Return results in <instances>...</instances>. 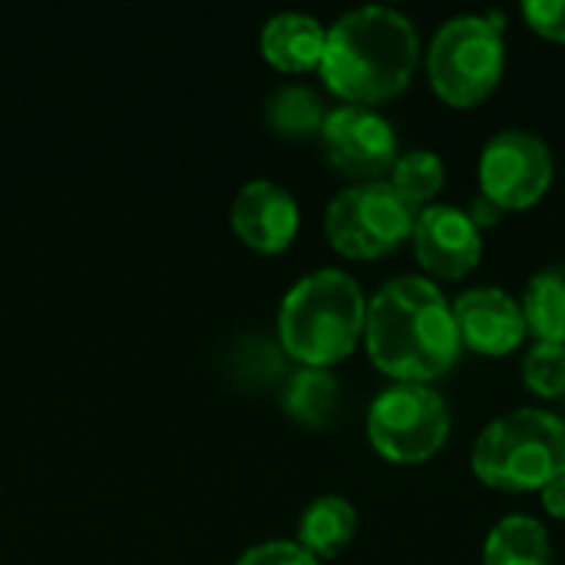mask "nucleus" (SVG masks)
Returning a JSON list of instances; mask_svg holds the SVG:
<instances>
[{"label": "nucleus", "instance_id": "a211bd4d", "mask_svg": "<svg viewBox=\"0 0 565 565\" xmlns=\"http://www.w3.org/2000/svg\"><path fill=\"white\" fill-rule=\"evenodd\" d=\"M324 116H328V109H324L321 96L311 86H305V83H285L265 103L268 126L278 136H288V139L318 136L321 126H324Z\"/></svg>", "mask_w": 565, "mask_h": 565}, {"label": "nucleus", "instance_id": "423d86ee", "mask_svg": "<svg viewBox=\"0 0 565 565\" xmlns=\"http://www.w3.org/2000/svg\"><path fill=\"white\" fill-rule=\"evenodd\" d=\"M417 205L387 179H371L338 192L324 212V232L348 258H377L411 238Z\"/></svg>", "mask_w": 565, "mask_h": 565}, {"label": "nucleus", "instance_id": "9d476101", "mask_svg": "<svg viewBox=\"0 0 565 565\" xmlns=\"http://www.w3.org/2000/svg\"><path fill=\"white\" fill-rule=\"evenodd\" d=\"M411 238L417 262L440 278H463L483 252V238L470 212L447 202L424 205L417 212Z\"/></svg>", "mask_w": 565, "mask_h": 565}, {"label": "nucleus", "instance_id": "6e6552de", "mask_svg": "<svg viewBox=\"0 0 565 565\" xmlns=\"http://www.w3.org/2000/svg\"><path fill=\"white\" fill-rule=\"evenodd\" d=\"M553 182V152L530 129H500L480 156V189L500 209L533 205Z\"/></svg>", "mask_w": 565, "mask_h": 565}, {"label": "nucleus", "instance_id": "1a4fd4ad", "mask_svg": "<svg viewBox=\"0 0 565 565\" xmlns=\"http://www.w3.org/2000/svg\"><path fill=\"white\" fill-rule=\"evenodd\" d=\"M321 146H324V156L351 172V175H361V179H377L381 172L394 169L397 162V132H394V122L387 116H381L377 109L371 106H361V103H348V106H338L324 116V126H321Z\"/></svg>", "mask_w": 565, "mask_h": 565}, {"label": "nucleus", "instance_id": "20e7f679", "mask_svg": "<svg viewBox=\"0 0 565 565\" xmlns=\"http://www.w3.org/2000/svg\"><path fill=\"white\" fill-rule=\"evenodd\" d=\"M473 470L497 490H543L565 470L563 417L540 407L497 417L477 437Z\"/></svg>", "mask_w": 565, "mask_h": 565}, {"label": "nucleus", "instance_id": "f03ea898", "mask_svg": "<svg viewBox=\"0 0 565 565\" xmlns=\"http://www.w3.org/2000/svg\"><path fill=\"white\" fill-rule=\"evenodd\" d=\"M420 40L411 17L394 7L367 3L341 13L328 26L321 76L351 103H377L401 93L417 66Z\"/></svg>", "mask_w": 565, "mask_h": 565}, {"label": "nucleus", "instance_id": "393cba45", "mask_svg": "<svg viewBox=\"0 0 565 565\" xmlns=\"http://www.w3.org/2000/svg\"><path fill=\"white\" fill-rule=\"evenodd\" d=\"M563 407H565V394H563ZM563 424H565V414H563Z\"/></svg>", "mask_w": 565, "mask_h": 565}, {"label": "nucleus", "instance_id": "dca6fc26", "mask_svg": "<svg viewBox=\"0 0 565 565\" xmlns=\"http://www.w3.org/2000/svg\"><path fill=\"white\" fill-rule=\"evenodd\" d=\"M338 377L324 367H298L285 377V391H281V407L288 417H295L305 427H321L331 420V414L338 411Z\"/></svg>", "mask_w": 565, "mask_h": 565}, {"label": "nucleus", "instance_id": "f257e3e1", "mask_svg": "<svg viewBox=\"0 0 565 565\" xmlns=\"http://www.w3.org/2000/svg\"><path fill=\"white\" fill-rule=\"evenodd\" d=\"M364 334L374 364L384 374L414 384H427L444 374L463 344L454 305L430 278L420 275L391 278L371 298Z\"/></svg>", "mask_w": 565, "mask_h": 565}, {"label": "nucleus", "instance_id": "b1692460", "mask_svg": "<svg viewBox=\"0 0 565 565\" xmlns=\"http://www.w3.org/2000/svg\"><path fill=\"white\" fill-rule=\"evenodd\" d=\"M500 212H503V209H500L493 199H487V195L480 192V195H477V202H473L470 218H473V222H477V228H480V225H493V222L500 218Z\"/></svg>", "mask_w": 565, "mask_h": 565}, {"label": "nucleus", "instance_id": "ddd939ff", "mask_svg": "<svg viewBox=\"0 0 565 565\" xmlns=\"http://www.w3.org/2000/svg\"><path fill=\"white\" fill-rule=\"evenodd\" d=\"M328 26L301 10H281L262 26V53L285 73H305L321 66Z\"/></svg>", "mask_w": 565, "mask_h": 565}, {"label": "nucleus", "instance_id": "39448f33", "mask_svg": "<svg viewBox=\"0 0 565 565\" xmlns=\"http://www.w3.org/2000/svg\"><path fill=\"white\" fill-rule=\"evenodd\" d=\"M500 13L450 17L427 53L434 89L454 106H473L493 93L507 66Z\"/></svg>", "mask_w": 565, "mask_h": 565}, {"label": "nucleus", "instance_id": "aec40b11", "mask_svg": "<svg viewBox=\"0 0 565 565\" xmlns=\"http://www.w3.org/2000/svg\"><path fill=\"white\" fill-rule=\"evenodd\" d=\"M526 384L543 397L565 394V344L559 341H536L523 358Z\"/></svg>", "mask_w": 565, "mask_h": 565}, {"label": "nucleus", "instance_id": "9b49d317", "mask_svg": "<svg viewBox=\"0 0 565 565\" xmlns=\"http://www.w3.org/2000/svg\"><path fill=\"white\" fill-rule=\"evenodd\" d=\"M298 222H301V212H298L295 195L271 179L245 182L232 202L235 235L258 252L288 248L298 235Z\"/></svg>", "mask_w": 565, "mask_h": 565}, {"label": "nucleus", "instance_id": "6ab92c4d", "mask_svg": "<svg viewBox=\"0 0 565 565\" xmlns=\"http://www.w3.org/2000/svg\"><path fill=\"white\" fill-rule=\"evenodd\" d=\"M444 179H447V169H444V159L434 149H407V152L397 156L387 182L404 199L420 205V202H427V199H434L440 192Z\"/></svg>", "mask_w": 565, "mask_h": 565}, {"label": "nucleus", "instance_id": "7ed1b4c3", "mask_svg": "<svg viewBox=\"0 0 565 565\" xmlns=\"http://www.w3.org/2000/svg\"><path fill=\"white\" fill-rule=\"evenodd\" d=\"M367 301L341 268H318L291 285L278 311V334L285 351L305 367H328L351 354L364 331Z\"/></svg>", "mask_w": 565, "mask_h": 565}, {"label": "nucleus", "instance_id": "0eeeda50", "mask_svg": "<svg viewBox=\"0 0 565 565\" xmlns=\"http://www.w3.org/2000/svg\"><path fill=\"white\" fill-rule=\"evenodd\" d=\"M367 434L377 454L397 463L434 457L450 434L447 401L427 384L397 381L381 391L367 411Z\"/></svg>", "mask_w": 565, "mask_h": 565}, {"label": "nucleus", "instance_id": "5701e85b", "mask_svg": "<svg viewBox=\"0 0 565 565\" xmlns=\"http://www.w3.org/2000/svg\"><path fill=\"white\" fill-rule=\"evenodd\" d=\"M543 503L553 516H565V470L543 487Z\"/></svg>", "mask_w": 565, "mask_h": 565}, {"label": "nucleus", "instance_id": "f8f14e48", "mask_svg": "<svg viewBox=\"0 0 565 565\" xmlns=\"http://www.w3.org/2000/svg\"><path fill=\"white\" fill-rule=\"evenodd\" d=\"M454 318L460 341H467L480 354H507L526 334L523 305L497 285L467 288L454 301Z\"/></svg>", "mask_w": 565, "mask_h": 565}, {"label": "nucleus", "instance_id": "4468645a", "mask_svg": "<svg viewBox=\"0 0 565 565\" xmlns=\"http://www.w3.org/2000/svg\"><path fill=\"white\" fill-rule=\"evenodd\" d=\"M550 533L536 516L513 513L500 520L483 546V565H550Z\"/></svg>", "mask_w": 565, "mask_h": 565}, {"label": "nucleus", "instance_id": "2eb2a0df", "mask_svg": "<svg viewBox=\"0 0 565 565\" xmlns=\"http://www.w3.org/2000/svg\"><path fill=\"white\" fill-rule=\"evenodd\" d=\"M358 530V510L344 497H318L305 507L298 523V540L315 556H334L341 553Z\"/></svg>", "mask_w": 565, "mask_h": 565}, {"label": "nucleus", "instance_id": "4be33fe9", "mask_svg": "<svg viewBox=\"0 0 565 565\" xmlns=\"http://www.w3.org/2000/svg\"><path fill=\"white\" fill-rule=\"evenodd\" d=\"M523 17L536 33L565 40V0H526Z\"/></svg>", "mask_w": 565, "mask_h": 565}, {"label": "nucleus", "instance_id": "412c9836", "mask_svg": "<svg viewBox=\"0 0 565 565\" xmlns=\"http://www.w3.org/2000/svg\"><path fill=\"white\" fill-rule=\"evenodd\" d=\"M235 565H321L315 553H308L301 543L291 540H271V543H258L252 550H245Z\"/></svg>", "mask_w": 565, "mask_h": 565}, {"label": "nucleus", "instance_id": "f3484780", "mask_svg": "<svg viewBox=\"0 0 565 565\" xmlns=\"http://www.w3.org/2000/svg\"><path fill=\"white\" fill-rule=\"evenodd\" d=\"M523 318L540 341L565 344V262L546 265L530 278L523 295Z\"/></svg>", "mask_w": 565, "mask_h": 565}]
</instances>
